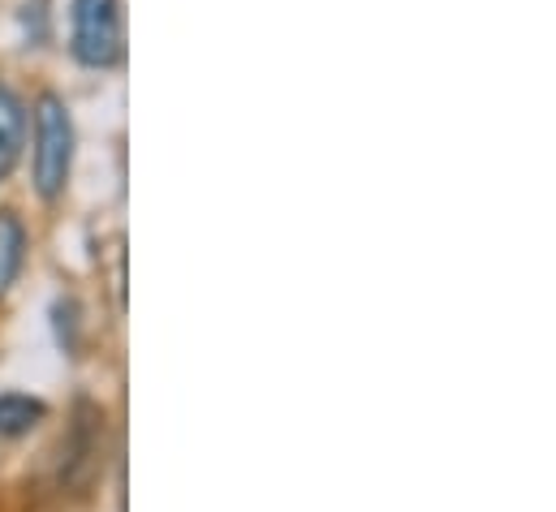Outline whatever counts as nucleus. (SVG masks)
<instances>
[{
	"instance_id": "obj_1",
	"label": "nucleus",
	"mask_w": 556,
	"mask_h": 512,
	"mask_svg": "<svg viewBox=\"0 0 556 512\" xmlns=\"http://www.w3.org/2000/svg\"><path fill=\"white\" fill-rule=\"evenodd\" d=\"M78 155V126L61 95L43 91L30 104V190L39 203H56L70 190Z\"/></svg>"
},
{
	"instance_id": "obj_2",
	"label": "nucleus",
	"mask_w": 556,
	"mask_h": 512,
	"mask_svg": "<svg viewBox=\"0 0 556 512\" xmlns=\"http://www.w3.org/2000/svg\"><path fill=\"white\" fill-rule=\"evenodd\" d=\"M70 56L83 69H117L126 61L122 0H70Z\"/></svg>"
},
{
	"instance_id": "obj_3",
	"label": "nucleus",
	"mask_w": 556,
	"mask_h": 512,
	"mask_svg": "<svg viewBox=\"0 0 556 512\" xmlns=\"http://www.w3.org/2000/svg\"><path fill=\"white\" fill-rule=\"evenodd\" d=\"M26 129H30V113H26L22 95L0 78V185L13 177V168L26 151Z\"/></svg>"
},
{
	"instance_id": "obj_4",
	"label": "nucleus",
	"mask_w": 556,
	"mask_h": 512,
	"mask_svg": "<svg viewBox=\"0 0 556 512\" xmlns=\"http://www.w3.org/2000/svg\"><path fill=\"white\" fill-rule=\"evenodd\" d=\"M43 422H48V400L43 396L17 392V387L0 392V439L4 444H17V439L35 435Z\"/></svg>"
},
{
	"instance_id": "obj_5",
	"label": "nucleus",
	"mask_w": 556,
	"mask_h": 512,
	"mask_svg": "<svg viewBox=\"0 0 556 512\" xmlns=\"http://www.w3.org/2000/svg\"><path fill=\"white\" fill-rule=\"evenodd\" d=\"M26 251H30V233L22 225L17 212L0 207V302L13 293V284L22 280V267H26Z\"/></svg>"
},
{
	"instance_id": "obj_6",
	"label": "nucleus",
	"mask_w": 556,
	"mask_h": 512,
	"mask_svg": "<svg viewBox=\"0 0 556 512\" xmlns=\"http://www.w3.org/2000/svg\"><path fill=\"white\" fill-rule=\"evenodd\" d=\"M22 35L26 48H43L52 39V0H22Z\"/></svg>"
},
{
	"instance_id": "obj_7",
	"label": "nucleus",
	"mask_w": 556,
	"mask_h": 512,
	"mask_svg": "<svg viewBox=\"0 0 556 512\" xmlns=\"http://www.w3.org/2000/svg\"><path fill=\"white\" fill-rule=\"evenodd\" d=\"M52 328H56V345L65 349V354H78V302L74 297H56V306H52Z\"/></svg>"
}]
</instances>
